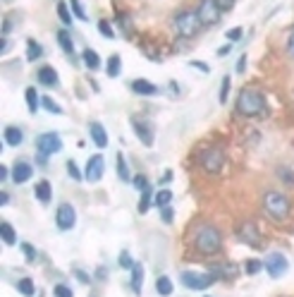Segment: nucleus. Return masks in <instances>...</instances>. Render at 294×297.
Listing matches in <instances>:
<instances>
[{
  "label": "nucleus",
  "mask_w": 294,
  "mask_h": 297,
  "mask_svg": "<svg viewBox=\"0 0 294 297\" xmlns=\"http://www.w3.org/2000/svg\"><path fill=\"white\" fill-rule=\"evenodd\" d=\"M134 264H137V261H134L132 257H129V252H120V266L127 268V271H132Z\"/></svg>",
  "instance_id": "40"
},
{
  "label": "nucleus",
  "mask_w": 294,
  "mask_h": 297,
  "mask_svg": "<svg viewBox=\"0 0 294 297\" xmlns=\"http://www.w3.org/2000/svg\"><path fill=\"white\" fill-rule=\"evenodd\" d=\"M196 15H199V19H201L203 27H213V24L220 22L222 10L218 8V3H215V0H199Z\"/></svg>",
  "instance_id": "8"
},
{
  "label": "nucleus",
  "mask_w": 294,
  "mask_h": 297,
  "mask_svg": "<svg viewBox=\"0 0 294 297\" xmlns=\"http://www.w3.org/2000/svg\"><path fill=\"white\" fill-rule=\"evenodd\" d=\"M170 180H172V173H165V175H163V182H170Z\"/></svg>",
  "instance_id": "57"
},
{
  "label": "nucleus",
  "mask_w": 294,
  "mask_h": 297,
  "mask_svg": "<svg viewBox=\"0 0 294 297\" xmlns=\"http://www.w3.org/2000/svg\"><path fill=\"white\" fill-rule=\"evenodd\" d=\"M201 168L206 173H220L222 163H225V151L220 146H206L201 151Z\"/></svg>",
  "instance_id": "7"
},
{
  "label": "nucleus",
  "mask_w": 294,
  "mask_h": 297,
  "mask_svg": "<svg viewBox=\"0 0 294 297\" xmlns=\"http://www.w3.org/2000/svg\"><path fill=\"white\" fill-rule=\"evenodd\" d=\"M263 211L270 216L273 221H285L289 211H292V204L285 194L280 192H265L263 194Z\"/></svg>",
  "instance_id": "4"
},
{
  "label": "nucleus",
  "mask_w": 294,
  "mask_h": 297,
  "mask_svg": "<svg viewBox=\"0 0 294 297\" xmlns=\"http://www.w3.org/2000/svg\"><path fill=\"white\" fill-rule=\"evenodd\" d=\"M8 201H10V194L3 192V194H0V204H8Z\"/></svg>",
  "instance_id": "56"
},
{
  "label": "nucleus",
  "mask_w": 294,
  "mask_h": 297,
  "mask_svg": "<svg viewBox=\"0 0 294 297\" xmlns=\"http://www.w3.org/2000/svg\"><path fill=\"white\" fill-rule=\"evenodd\" d=\"M62 151V137L58 132H43L36 137V163L46 165L53 154Z\"/></svg>",
  "instance_id": "3"
},
{
  "label": "nucleus",
  "mask_w": 294,
  "mask_h": 297,
  "mask_svg": "<svg viewBox=\"0 0 294 297\" xmlns=\"http://www.w3.org/2000/svg\"><path fill=\"white\" fill-rule=\"evenodd\" d=\"M132 290L137 292V297L141 295V288H144V266H141L139 261L134 264V268H132Z\"/></svg>",
  "instance_id": "21"
},
{
  "label": "nucleus",
  "mask_w": 294,
  "mask_h": 297,
  "mask_svg": "<svg viewBox=\"0 0 294 297\" xmlns=\"http://www.w3.org/2000/svg\"><path fill=\"white\" fill-rule=\"evenodd\" d=\"M74 278L79 283H84V285H91V278H88L86 271H81V268H74Z\"/></svg>",
  "instance_id": "46"
},
{
  "label": "nucleus",
  "mask_w": 294,
  "mask_h": 297,
  "mask_svg": "<svg viewBox=\"0 0 294 297\" xmlns=\"http://www.w3.org/2000/svg\"><path fill=\"white\" fill-rule=\"evenodd\" d=\"M201 27H203V24H201L199 15L191 12V10H182V12L175 17V29L179 31V36H184V38H194L201 31Z\"/></svg>",
  "instance_id": "5"
},
{
  "label": "nucleus",
  "mask_w": 294,
  "mask_h": 297,
  "mask_svg": "<svg viewBox=\"0 0 294 297\" xmlns=\"http://www.w3.org/2000/svg\"><path fill=\"white\" fill-rule=\"evenodd\" d=\"M172 290H175V285H172V281H170L168 275H158V281H155V292L161 297H170Z\"/></svg>",
  "instance_id": "24"
},
{
  "label": "nucleus",
  "mask_w": 294,
  "mask_h": 297,
  "mask_svg": "<svg viewBox=\"0 0 294 297\" xmlns=\"http://www.w3.org/2000/svg\"><path fill=\"white\" fill-rule=\"evenodd\" d=\"M237 113L244 115V118H263L268 105H265V98L258 89H251V87H244L237 96V103H235Z\"/></svg>",
  "instance_id": "2"
},
{
  "label": "nucleus",
  "mask_w": 294,
  "mask_h": 297,
  "mask_svg": "<svg viewBox=\"0 0 294 297\" xmlns=\"http://www.w3.org/2000/svg\"><path fill=\"white\" fill-rule=\"evenodd\" d=\"M237 72H239V74L246 72V53H242V55H239V60H237Z\"/></svg>",
  "instance_id": "48"
},
{
  "label": "nucleus",
  "mask_w": 294,
  "mask_h": 297,
  "mask_svg": "<svg viewBox=\"0 0 294 297\" xmlns=\"http://www.w3.org/2000/svg\"><path fill=\"white\" fill-rule=\"evenodd\" d=\"M263 264H265V271H268L270 278H282L287 273V268H289V261H287V257L282 252H270Z\"/></svg>",
  "instance_id": "10"
},
{
  "label": "nucleus",
  "mask_w": 294,
  "mask_h": 297,
  "mask_svg": "<svg viewBox=\"0 0 294 297\" xmlns=\"http://www.w3.org/2000/svg\"><path fill=\"white\" fill-rule=\"evenodd\" d=\"M41 55H43V46L38 44V41H34V38H29L27 41V60L29 62H36Z\"/></svg>",
  "instance_id": "25"
},
{
  "label": "nucleus",
  "mask_w": 294,
  "mask_h": 297,
  "mask_svg": "<svg viewBox=\"0 0 294 297\" xmlns=\"http://www.w3.org/2000/svg\"><path fill=\"white\" fill-rule=\"evenodd\" d=\"M103 173H105V158L103 154H96V156H91L86 161V173H84V178L88 180V182H98V180L103 178Z\"/></svg>",
  "instance_id": "13"
},
{
  "label": "nucleus",
  "mask_w": 294,
  "mask_h": 297,
  "mask_svg": "<svg viewBox=\"0 0 294 297\" xmlns=\"http://www.w3.org/2000/svg\"><path fill=\"white\" fill-rule=\"evenodd\" d=\"M22 252H24V257H27V261H34L36 259V249H34V245L31 242H22Z\"/></svg>",
  "instance_id": "42"
},
{
  "label": "nucleus",
  "mask_w": 294,
  "mask_h": 297,
  "mask_svg": "<svg viewBox=\"0 0 294 297\" xmlns=\"http://www.w3.org/2000/svg\"><path fill=\"white\" fill-rule=\"evenodd\" d=\"M287 53L294 58V29H292V34H289V38H287Z\"/></svg>",
  "instance_id": "51"
},
{
  "label": "nucleus",
  "mask_w": 294,
  "mask_h": 297,
  "mask_svg": "<svg viewBox=\"0 0 294 297\" xmlns=\"http://www.w3.org/2000/svg\"><path fill=\"white\" fill-rule=\"evenodd\" d=\"M0 51H3V53H8V51H10V41H8L5 36H3V41H0Z\"/></svg>",
  "instance_id": "54"
},
{
  "label": "nucleus",
  "mask_w": 294,
  "mask_h": 297,
  "mask_svg": "<svg viewBox=\"0 0 294 297\" xmlns=\"http://www.w3.org/2000/svg\"><path fill=\"white\" fill-rule=\"evenodd\" d=\"M129 122H132V130H134V134L139 137L141 144H144V146H153V127H151V122L144 118H137V115H134Z\"/></svg>",
  "instance_id": "12"
},
{
  "label": "nucleus",
  "mask_w": 294,
  "mask_h": 297,
  "mask_svg": "<svg viewBox=\"0 0 294 297\" xmlns=\"http://www.w3.org/2000/svg\"><path fill=\"white\" fill-rule=\"evenodd\" d=\"M98 31H101L105 38H115V31H112V27H110L108 19H98Z\"/></svg>",
  "instance_id": "38"
},
{
  "label": "nucleus",
  "mask_w": 294,
  "mask_h": 297,
  "mask_svg": "<svg viewBox=\"0 0 294 297\" xmlns=\"http://www.w3.org/2000/svg\"><path fill=\"white\" fill-rule=\"evenodd\" d=\"M218 3V8L222 10V12H228V10H232L237 5V0H215Z\"/></svg>",
  "instance_id": "47"
},
{
  "label": "nucleus",
  "mask_w": 294,
  "mask_h": 297,
  "mask_svg": "<svg viewBox=\"0 0 294 297\" xmlns=\"http://www.w3.org/2000/svg\"><path fill=\"white\" fill-rule=\"evenodd\" d=\"M96 278H101V281H105V278H108V268H105V266H101V268H98V271H96Z\"/></svg>",
  "instance_id": "52"
},
{
  "label": "nucleus",
  "mask_w": 294,
  "mask_h": 297,
  "mask_svg": "<svg viewBox=\"0 0 294 297\" xmlns=\"http://www.w3.org/2000/svg\"><path fill=\"white\" fill-rule=\"evenodd\" d=\"M24 96H27L29 113H38V103H41V98H38V91L34 89V87H27V89H24Z\"/></svg>",
  "instance_id": "27"
},
{
  "label": "nucleus",
  "mask_w": 294,
  "mask_h": 297,
  "mask_svg": "<svg viewBox=\"0 0 294 297\" xmlns=\"http://www.w3.org/2000/svg\"><path fill=\"white\" fill-rule=\"evenodd\" d=\"M179 283H182L187 290H196V292H201V290H206V288L213 285L215 275L213 273H201V271H182Z\"/></svg>",
  "instance_id": "6"
},
{
  "label": "nucleus",
  "mask_w": 294,
  "mask_h": 297,
  "mask_svg": "<svg viewBox=\"0 0 294 297\" xmlns=\"http://www.w3.org/2000/svg\"><path fill=\"white\" fill-rule=\"evenodd\" d=\"M58 17L65 27H70L72 24V8H67L65 3H58Z\"/></svg>",
  "instance_id": "33"
},
{
  "label": "nucleus",
  "mask_w": 294,
  "mask_h": 297,
  "mask_svg": "<svg viewBox=\"0 0 294 297\" xmlns=\"http://www.w3.org/2000/svg\"><path fill=\"white\" fill-rule=\"evenodd\" d=\"M230 48H232V46H222V48H220V51H218V55H220V58H225V55H228V53H230Z\"/></svg>",
  "instance_id": "55"
},
{
  "label": "nucleus",
  "mask_w": 294,
  "mask_h": 297,
  "mask_svg": "<svg viewBox=\"0 0 294 297\" xmlns=\"http://www.w3.org/2000/svg\"><path fill=\"white\" fill-rule=\"evenodd\" d=\"M34 197H36L38 201H43V204H48V201L53 199V187L48 180H41V182H36V187H34Z\"/></svg>",
  "instance_id": "19"
},
{
  "label": "nucleus",
  "mask_w": 294,
  "mask_h": 297,
  "mask_svg": "<svg viewBox=\"0 0 294 297\" xmlns=\"http://www.w3.org/2000/svg\"><path fill=\"white\" fill-rule=\"evenodd\" d=\"M170 204H172V192H170V189H161V192H155L153 206L165 208V206H170Z\"/></svg>",
  "instance_id": "29"
},
{
  "label": "nucleus",
  "mask_w": 294,
  "mask_h": 297,
  "mask_svg": "<svg viewBox=\"0 0 294 297\" xmlns=\"http://www.w3.org/2000/svg\"><path fill=\"white\" fill-rule=\"evenodd\" d=\"M161 218H163V223H172V221H175V208H172V206L161 208Z\"/></svg>",
  "instance_id": "44"
},
{
  "label": "nucleus",
  "mask_w": 294,
  "mask_h": 297,
  "mask_svg": "<svg viewBox=\"0 0 294 297\" xmlns=\"http://www.w3.org/2000/svg\"><path fill=\"white\" fill-rule=\"evenodd\" d=\"M105 72H108V77H118V74L122 72V58H120L118 53L108 58V65H105Z\"/></svg>",
  "instance_id": "28"
},
{
  "label": "nucleus",
  "mask_w": 294,
  "mask_h": 297,
  "mask_svg": "<svg viewBox=\"0 0 294 297\" xmlns=\"http://www.w3.org/2000/svg\"><path fill=\"white\" fill-rule=\"evenodd\" d=\"M74 223H77V211H74L72 204L62 201L58 206V211H55V225H58V230H62V232L72 230Z\"/></svg>",
  "instance_id": "9"
},
{
  "label": "nucleus",
  "mask_w": 294,
  "mask_h": 297,
  "mask_svg": "<svg viewBox=\"0 0 294 297\" xmlns=\"http://www.w3.org/2000/svg\"><path fill=\"white\" fill-rule=\"evenodd\" d=\"M67 175H70V178H72L74 182H81V180H84V175H81V171H79V165L74 163L72 158L67 161Z\"/></svg>",
  "instance_id": "37"
},
{
  "label": "nucleus",
  "mask_w": 294,
  "mask_h": 297,
  "mask_svg": "<svg viewBox=\"0 0 294 297\" xmlns=\"http://www.w3.org/2000/svg\"><path fill=\"white\" fill-rule=\"evenodd\" d=\"M118 19L122 22V27H125V31H132V22H129V17L127 15H118Z\"/></svg>",
  "instance_id": "50"
},
{
  "label": "nucleus",
  "mask_w": 294,
  "mask_h": 297,
  "mask_svg": "<svg viewBox=\"0 0 294 297\" xmlns=\"http://www.w3.org/2000/svg\"><path fill=\"white\" fill-rule=\"evenodd\" d=\"M58 46L62 48V51L67 53V55H72L74 53V41H72V34L67 29H60L58 31Z\"/></svg>",
  "instance_id": "23"
},
{
  "label": "nucleus",
  "mask_w": 294,
  "mask_h": 297,
  "mask_svg": "<svg viewBox=\"0 0 294 297\" xmlns=\"http://www.w3.org/2000/svg\"><path fill=\"white\" fill-rule=\"evenodd\" d=\"M237 238L242 240L244 245L249 247H256V249H261V232H258L256 223H242L239 228H237Z\"/></svg>",
  "instance_id": "11"
},
{
  "label": "nucleus",
  "mask_w": 294,
  "mask_h": 297,
  "mask_svg": "<svg viewBox=\"0 0 294 297\" xmlns=\"http://www.w3.org/2000/svg\"><path fill=\"white\" fill-rule=\"evenodd\" d=\"M191 67H196V70H201V72H211V67L206 65V62H201V60H189Z\"/></svg>",
  "instance_id": "49"
},
{
  "label": "nucleus",
  "mask_w": 294,
  "mask_h": 297,
  "mask_svg": "<svg viewBox=\"0 0 294 297\" xmlns=\"http://www.w3.org/2000/svg\"><path fill=\"white\" fill-rule=\"evenodd\" d=\"M261 268H265V264L261 259H249L246 264H244V271H246L249 275H256Z\"/></svg>",
  "instance_id": "36"
},
{
  "label": "nucleus",
  "mask_w": 294,
  "mask_h": 297,
  "mask_svg": "<svg viewBox=\"0 0 294 297\" xmlns=\"http://www.w3.org/2000/svg\"><path fill=\"white\" fill-rule=\"evenodd\" d=\"M194 249L203 257H213L222 252V235L211 223H201L194 232Z\"/></svg>",
  "instance_id": "1"
},
{
  "label": "nucleus",
  "mask_w": 294,
  "mask_h": 297,
  "mask_svg": "<svg viewBox=\"0 0 294 297\" xmlns=\"http://www.w3.org/2000/svg\"><path fill=\"white\" fill-rule=\"evenodd\" d=\"M225 36H228V41H230V44H237V41H242L244 29H242V27H235V29H230L228 34H225Z\"/></svg>",
  "instance_id": "41"
},
{
  "label": "nucleus",
  "mask_w": 294,
  "mask_h": 297,
  "mask_svg": "<svg viewBox=\"0 0 294 297\" xmlns=\"http://www.w3.org/2000/svg\"><path fill=\"white\" fill-rule=\"evenodd\" d=\"M88 134H91V139H94V144L98 148H105L108 146V134H105V127L101 125V122H91L88 125Z\"/></svg>",
  "instance_id": "17"
},
{
  "label": "nucleus",
  "mask_w": 294,
  "mask_h": 297,
  "mask_svg": "<svg viewBox=\"0 0 294 297\" xmlns=\"http://www.w3.org/2000/svg\"><path fill=\"white\" fill-rule=\"evenodd\" d=\"M0 238H3V242H5L8 247H15L17 245V232H15V228H12L8 221L0 223Z\"/></svg>",
  "instance_id": "22"
},
{
  "label": "nucleus",
  "mask_w": 294,
  "mask_h": 297,
  "mask_svg": "<svg viewBox=\"0 0 294 297\" xmlns=\"http://www.w3.org/2000/svg\"><path fill=\"white\" fill-rule=\"evenodd\" d=\"M132 185L137 187V189H141V192H144L146 187H151V185H148V180H146V175H134V178H132Z\"/></svg>",
  "instance_id": "43"
},
{
  "label": "nucleus",
  "mask_w": 294,
  "mask_h": 297,
  "mask_svg": "<svg viewBox=\"0 0 294 297\" xmlns=\"http://www.w3.org/2000/svg\"><path fill=\"white\" fill-rule=\"evenodd\" d=\"M70 8H72V15H77L81 22H86L88 19L86 10H84V5H81V0H70Z\"/></svg>",
  "instance_id": "34"
},
{
  "label": "nucleus",
  "mask_w": 294,
  "mask_h": 297,
  "mask_svg": "<svg viewBox=\"0 0 294 297\" xmlns=\"http://www.w3.org/2000/svg\"><path fill=\"white\" fill-rule=\"evenodd\" d=\"M278 175L282 180H285V182H289V185H294V173L289 171V168H285V165H282V168H278Z\"/></svg>",
  "instance_id": "45"
},
{
  "label": "nucleus",
  "mask_w": 294,
  "mask_h": 297,
  "mask_svg": "<svg viewBox=\"0 0 294 297\" xmlns=\"http://www.w3.org/2000/svg\"><path fill=\"white\" fill-rule=\"evenodd\" d=\"M36 79H38V84H41V87H58V82H60L58 72H55L51 65L41 67V70L36 72Z\"/></svg>",
  "instance_id": "16"
},
{
  "label": "nucleus",
  "mask_w": 294,
  "mask_h": 297,
  "mask_svg": "<svg viewBox=\"0 0 294 297\" xmlns=\"http://www.w3.org/2000/svg\"><path fill=\"white\" fill-rule=\"evenodd\" d=\"M41 105H43V108L51 113V115H62V113H65V111H62V105L55 103L51 96H41Z\"/></svg>",
  "instance_id": "32"
},
{
  "label": "nucleus",
  "mask_w": 294,
  "mask_h": 297,
  "mask_svg": "<svg viewBox=\"0 0 294 297\" xmlns=\"http://www.w3.org/2000/svg\"><path fill=\"white\" fill-rule=\"evenodd\" d=\"M8 175H10V171L5 168V165H0V182H5V180H8Z\"/></svg>",
  "instance_id": "53"
},
{
  "label": "nucleus",
  "mask_w": 294,
  "mask_h": 297,
  "mask_svg": "<svg viewBox=\"0 0 294 297\" xmlns=\"http://www.w3.org/2000/svg\"><path fill=\"white\" fill-rule=\"evenodd\" d=\"M31 175H34V168H31V163H27V161H17V163L12 165V182H15V185L29 182Z\"/></svg>",
  "instance_id": "14"
},
{
  "label": "nucleus",
  "mask_w": 294,
  "mask_h": 297,
  "mask_svg": "<svg viewBox=\"0 0 294 297\" xmlns=\"http://www.w3.org/2000/svg\"><path fill=\"white\" fill-rule=\"evenodd\" d=\"M132 91L137 96H158V94H161V89H158L153 82H148V79H134Z\"/></svg>",
  "instance_id": "15"
},
{
  "label": "nucleus",
  "mask_w": 294,
  "mask_h": 297,
  "mask_svg": "<svg viewBox=\"0 0 294 297\" xmlns=\"http://www.w3.org/2000/svg\"><path fill=\"white\" fill-rule=\"evenodd\" d=\"M17 290H19L24 297H34V292H36V288H34V281H31V278H19V281H17Z\"/></svg>",
  "instance_id": "31"
},
{
  "label": "nucleus",
  "mask_w": 294,
  "mask_h": 297,
  "mask_svg": "<svg viewBox=\"0 0 294 297\" xmlns=\"http://www.w3.org/2000/svg\"><path fill=\"white\" fill-rule=\"evenodd\" d=\"M230 84H232V77H230V74H225V77H222V82H220V103H228Z\"/></svg>",
  "instance_id": "35"
},
{
  "label": "nucleus",
  "mask_w": 294,
  "mask_h": 297,
  "mask_svg": "<svg viewBox=\"0 0 294 297\" xmlns=\"http://www.w3.org/2000/svg\"><path fill=\"white\" fill-rule=\"evenodd\" d=\"M53 295L55 297H74V292H72V288H67L65 283H58V285L53 288Z\"/></svg>",
  "instance_id": "39"
},
{
  "label": "nucleus",
  "mask_w": 294,
  "mask_h": 297,
  "mask_svg": "<svg viewBox=\"0 0 294 297\" xmlns=\"http://www.w3.org/2000/svg\"><path fill=\"white\" fill-rule=\"evenodd\" d=\"M81 60H84V65H86L88 70H94V72L101 67V55L96 51H91V48H86V51L81 53Z\"/></svg>",
  "instance_id": "26"
},
{
  "label": "nucleus",
  "mask_w": 294,
  "mask_h": 297,
  "mask_svg": "<svg viewBox=\"0 0 294 297\" xmlns=\"http://www.w3.org/2000/svg\"><path fill=\"white\" fill-rule=\"evenodd\" d=\"M3 139H5L8 146H19L24 141V130H19V127H15V125H8L5 132H3Z\"/></svg>",
  "instance_id": "18"
},
{
  "label": "nucleus",
  "mask_w": 294,
  "mask_h": 297,
  "mask_svg": "<svg viewBox=\"0 0 294 297\" xmlns=\"http://www.w3.org/2000/svg\"><path fill=\"white\" fill-rule=\"evenodd\" d=\"M115 171H118V178L122 180V182H129V180H132V173H129L125 154H118V156H115Z\"/></svg>",
  "instance_id": "20"
},
{
  "label": "nucleus",
  "mask_w": 294,
  "mask_h": 297,
  "mask_svg": "<svg viewBox=\"0 0 294 297\" xmlns=\"http://www.w3.org/2000/svg\"><path fill=\"white\" fill-rule=\"evenodd\" d=\"M153 189L151 187H146L144 192H141V199H139V214H146L148 208H151V204H153Z\"/></svg>",
  "instance_id": "30"
}]
</instances>
